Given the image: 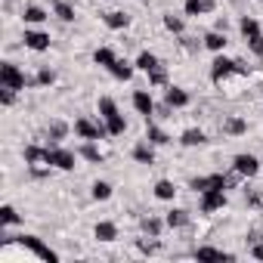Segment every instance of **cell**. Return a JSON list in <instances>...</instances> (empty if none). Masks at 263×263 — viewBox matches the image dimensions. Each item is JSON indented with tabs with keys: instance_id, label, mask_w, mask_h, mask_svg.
<instances>
[{
	"instance_id": "obj_1",
	"label": "cell",
	"mask_w": 263,
	"mask_h": 263,
	"mask_svg": "<svg viewBox=\"0 0 263 263\" xmlns=\"http://www.w3.org/2000/svg\"><path fill=\"white\" fill-rule=\"evenodd\" d=\"M99 115L105 118V127H108L111 137H121L124 130H127V124H124V118H121V111H118V105H115L111 96H102L99 99Z\"/></svg>"
},
{
	"instance_id": "obj_2",
	"label": "cell",
	"mask_w": 263,
	"mask_h": 263,
	"mask_svg": "<svg viewBox=\"0 0 263 263\" xmlns=\"http://www.w3.org/2000/svg\"><path fill=\"white\" fill-rule=\"evenodd\" d=\"M238 28H241V34H245V41H248L251 53H254V56H263V31H260V22H257V19H251V16H241Z\"/></svg>"
},
{
	"instance_id": "obj_3",
	"label": "cell",
	"mask_w": 263,
	"mask_h": 263,
	"mask_svg": "<svg viewBox=\"0 0 263 263\" xmlns=\"http://www.w3.org/2000/svg\"><path fill=\"white\" fill-rule=\"evenodd\" d=\"M0 84H4V87H10V90H25L28 78H25V71H22L19 65H13V62H4V65H0Z\"/></svg>"
},
{
	"instance_id": "obj_4",
	"label": "cell",
	"mask_w": 263,
	"mask_h": 263,
	"mask_svg": "<svg viewBox=\"0 0 263 263\" xmlns=\"http://www.w3.org/2000/svg\"><path fill=\"white\" fill-rule=\"evenodd\" d=\"M195 192H208V189H235V177H223V174H211V177H195L192 180Z\"/></svg>"
},
{
	"instance_id": "obj_5",
	"label": "cell",
	"mask_w": 263,
	"mask_h": 263,
	"mask_svg": "<svg viewBox=\"0 0 263 263\" xmlns=\"http://www.w3.org/2000/svg\"><path fill=\"white\" fill-rule=\"evenodd\" d=\"M16 241H19L22 248H28L31 254H37L41 260H50V263H56V260H59V254H56L53 248H47V245H44V241H41L37 235H19Z\"/></svg>"
},
{
	"instance_id": "obj_6",
	"label": "cell",
	"mask_w": 263,
	"mask_h": 263,
	"mask_svg": "<svg viewBox=\"0 0 263 263\" xmlns=\"http://www.w3.org/2000/svg\"><path fill=\"white\" fill-rule=\"evenodd\" d=\"M74 134H78L81 140H90V143H96V140H102V137L108 134V127H102V124H93V121H87V118H78V121H74Z\"/></svg>"
},
{
	"instance_id": "obj_7",
	"label": "cell",
	"mask_w": 263,
	"mask_h": 263,
	"mask_svg": "<svg viewBox=\"0 0 263 263\" xmlns=\"http://www.w3.org/2000/svg\"><path fill=\"white\" fill-rule=\"evenodd\" d=\"M50 164H53V167H59V171H74L78 158H74V152L53 146V149H50Z\"/></svg>"
},
{
	"instance_id": "obj_8",
	"label": "cell",
	"mask_w": 263,
	"mask_h": 263,
	"mask_svg": "<svg viewBox=\"0 0 263 263\" xmlns=\"http://www.w3.org/2000/svg\"><path fill=\"white\" fill-rule=\"evenodd\" d=\"M223 204H226V189H208V192H201V211L204 214H214Z\"/></svg>"
},
{
	"instance_id": "obj_9",
	"label": "cell",
	"mask_w": 263,
	"mask_h": 263,
	"mask_svg": "<svg viewBox=\"0 0 263 263\" xmlns=\"http://www.w3.org/2000/svg\"><path fill=\"white\" fill-rule=\"evenodd\" d=\"M260 164H263V161H257L254 155H235V161H232V167H235L238 177H257Z\"/></svg>"
},
{
	"instance_id": "obj_10",
	"label": "cell",
	"mask_w": 263,
	"mask_h": 263,
	"mask_svg": "<svg viewBox=\"0 0 263 263\" xmlns=\"http://www.w3.org/2000/svg\"><path fill=\"white\" fill-rule=\"evenodd\" d=\"M25 47L34 50V53H44V50H50V34H44V31H25Z\"/></svg>"
},
{
	"instance_id": "obj_11",
	"label": "cell",
	"mask_w": 263,
	"mask_h": 263,
	"mask_svg": "<svg viewBox=\"0 0 263 263\" xmlns=\"http://www.w3.org/2000/svg\"><path fill=\"white\" fill-rule=\"evenodd\" d=\"M232 71H235V59H226V56H217V59H214V68H211V78H214V81L220 84V81H223L226 74H232Z\"/></svg>"
},
{
	"instance_id": "obj_12",
	"label": "cell",
	"mask_w": 263,
	"mask_h": 263,
	"mask_svg": "<svg viewBox=\"0 0 263 263\" xmlns=\"http://www.w3.org/2000/svg\"><path fill=\"white\" fill-rule=\"evenodd\" d=\"M134 108L140 111V115H155V102H152V96H149V90H137L134 93Z\"/></svg>"
},
{
	"instance_id": "obj_13",
	"label": "cell",
	"mask_w": 263,
	"mask_h": 263,
	"mask_svg": "<svg viewBox=\"0 0 263 263\" xmlns=\"http://www.w3.org/2000/svg\"><path fill=\"white\" fill-rule=\"evenodd\" d=\"M217 7V0H186V16H204Z\"/></svg>"
},
{
	"instance_id": "obj_14",
	"label": "cell",
	"mask_w": 263,
	"mask_h": 263,
	"mask_svg": "<svg viewBox=\"0 0 263 263\" xmlns=\"http://www.w3.org/2000/svg\"><path fill=\"white\" fill-rule=\"evenodd\" d=\"M180 143H183V146H204V143H208V137H204V130H198V127H189V130H183Z\"/></svg>"
},
{
	"instance_id": "obj_15",
	"label": "cell",
	"mask_w": 263,
	"mask_h": 263,
	"mask_svg": "<svg viewBox=\"0 0 263 263\" xmlns=\"http://www.w3.org/2000/svg\"><path fill=\"white\" fill-rule=\"evenodd\" d=\"M134 158H137L140 164H152V161H155L152 143H149V140H146V143H137V146H134Z\"/></svg>"
},
{
	"instance_id": "obj_16",
	"label": "cell",
	"mask_w": 263,
	"mask_h": 263,
	"mask_svg": "<svg viewBox=\"0 0 263 263\" xmlns=\"http://www.w3.org/2000/svg\"><path fill=\"white\" fill-rule=\"evenodd\" d=\"M25 161H28V164H41V161H44V164H50V149L28 146V149H25ZM50 167H53V164H50Z\"/></svg>"
},
{
	"instance_id": "obj_17",
	"label": "cell",
	"mask_w": 263,
	"mask_h": 263,
	"mask_svg": "<svg viewBox=\"0 0 263 263\" xmlns=\"http://www.w3.org/2000/svg\"><path fill=\"white\" fill-rule=\"evenodd\" d=\"M93 235H96L99 241H115V238H118V226H115V223H108V220H102V223H96Z\"/></svg>"
},
{
	"instance_id": "obj_18",
	"label": "cell",
	"mask_w": 263,
	"mask_h": 263,
	"mask_svg": "<svg viewBox=\"0 0 263 263\" xmlns=\"http://www.w3.org/2000/svg\"><path fill=\"white\" fill-rule=\"evenodd\" d=\"M195 257H198V260H235L229 251H220V248H198Z\"/></svg>"
},
{
	"instance_id": "obj_19",
	"label": "cell",
	"mask_w": 263,
	"mask_h": 263,
	"mask_svg": "<svg viewBox=\"0 0 263 263\" xmlns=\"http://www.w3.org/2000/svg\"><path fill=\"white\" fill-rule=\"evenodd\" d=\"M167 102H171L174 108H186V105H189V93H186L183 87H171V90H167Z\"/></svg>"
},
{
	"instance_id": "obj_20",
	"label": "cell",
	"mask_w": 263,
	"mask_h": 263,
	"mask_svg": "<svg viewBox=\"0 0 263 263\" xmlns=\"http://www.w3.org/2000/svg\"><path fill=\"white\" fill-rule=\"evenodd\" d=\"M174 195H177V186H174L171 180H158V183H155V198H161V201H174Z\"/></svg>"
},
{
	"instance_id": "obj_21",
	"label": "cell",
	"mask_w": 263,
	"mask_h": 263,
	"mask_svg": "<svg viewBox=\"0 0 263 263\" xmlns=\"http://www.w3.org/2000/svg\"><path fill=\"white\" fill-rule=\"evenodd\" d=\"M164 223H167L171 229H180V226H186V223H189V211H183V208H174V211L164 217Z\"/></svg>"
},
{
	"instance_id": "obj_22",
	"label": "cell",
	"mask_w": 263,
	"mask_h": 263,
	"mask_svg": "<svg viewBox=\"0 0 263 263\" xmlns=\"http://www.w3.org/2000/svg\"><path fill=\"white\" fill-rule=\"evenodd\" d=\"M118 81H130V78H134V65H130V62H124V59H115V65L108 68Z\"/></svg>"
},
{
	"instance_id": "obj_23",
	"label": "cell",
	"mask_w": 263,
	"mask_h": 263,
	"mask_svg": "<svg viewBox=\"0 0 263 263\" xmlns=\"http://www.w3.org/2000/svg\"><path fill=\"white\" fill-rule=\"evenodd\" d=\"M204 47L214 50V53H223V47H226V34H220V31H208V34H204Z\"/></svg>"
},
{
	"instance_id": "obj_24",
	"label": "cell",
	"mask_w": 263,
	"mask_h": 263,
	"mask_svg": "<svg viewBox=\"0 0 263 263\" xmlns=\"http://www.w3.org/2000/svg\"><path fill=\"white\" fill-rule=\"evenodd\" d=\"M146 140H149L152 146H164V143H171V137L164 134L161 127H155V124H149V130H146Z\"/></svg>"
},
{
	"instance_id": "obj_25",
	"label": "cell",
	"mask_w": 263,
	"mask_h": 263,
	"mask_svg": "<svg viewBox=\"0 0 263 263\" xmlns=\"http://www.w3.org/2000/svg\"><path fill=\"white\" fill-rule=\"evenodd\" d=\"M102 19H105V25H108V28H115V31H121V28H127V25H130V16H124V13H105Z\"/></svg>"
},
{
	"instance_id": "obj_26",
	"label": "cell",
	"mask_w": 263,
	"mask_h": 263,
	"mask_svg": "<svg viewBox=\"0 0 263 263\" xmlns=\"http://www.w3.org/2000/svg\"><path fill=\"white\" fill-rule=\"evenodd\" d=\"M115 59H118V56H115L108 47H99V50L93 53V62H96V65H102V68H111V65H115Z\"/></svg>"
},
{
	"instance_id": "obj_27",
	"label": "cell",
	"mask_w": 263,
	"mask_h": 263,
	"mask_svg": "<svg viewBox=\"0 0 263 263\" xmlns=\"http://www.w3.org/2000/svg\"><path fill=\"white\" fill-rule=\"evenodd\" d=\"M223 130H226V134H232V137H241L245 130H248V124H245L241 118H226V121H223Z\"/></svg>"
},
{
	"instance_id": "obj_28",
	"label": "cell",
	"mask_w": 263,
	"mask_h": 263,
	"mask_svg": "<svg viewBox=\"0 0 263 263\" xmlns=\"http://www.w3.org/2000/svg\"><path fill=\"white\" fill-rule=\"evenodd\" d=\"M158 65H161V62H158L149 50H143V53L137 56V68H143V71H152V68H158Z\"/></svg>"
},
{
	"instance_id": "obj_29",
	"label": "cell",
	"mask_w": 263,
	"mask_h": 263,
	"mask_svg": "<svg viewBox=\"0 0 263 263\" xmlns=\"http://www.w3.org/2000/svg\"><path fill=\"white\" fill-rule=\"evenodd\" d=\"M53 13H56L62 22H71V19H74V10L65 4V0H56V4H53Z\"/></svg>"
},
{
	"instance_id": "obj_30",
	"label": "cell",
	"mask_w": 263,
	"mask_h": 263,
	"mask_svg": "<svg viewBox=\"0 0 263 263\" xmlns=\"http://www.w3.org/2000/svg\"><path fill=\"white\" fill-rule=\"evenodd\" d=\"M22 19H25V22H31V25H37V22H44V19H47V13H44L41 7H25Z\"/></svg>"
},
{
	"instance_id": "obj_31",
	"label": "cell",
	"mask_w": 263,
	"mask_h": 263,
	"mask_svg": "<svg viewBox=\"0 0 263 263\" xmlns=\"http://www.w3.org/2000/svg\"><path fill=\"white\" fill-rule=\"evenodd\" d=\"M93 198H96V201L111 198V186H108V183H102V180H96V183H93Z\"/></svg>"
},
{
	"instance_id": "obj_32",
	"label": "cell",
	"mask_w": 263,
	"mask_h": 263,
	"mask_svg": "<svg viewBox=\"0 0 263 263\" xmlns=\"http://www.w3.org/2000/svg\"><path fill=\"white\" fill-rule=\"evenodd\" d=\"M143 232L152 235V238H158V232H161V220H158V217H146V220H143Z\"/></svg>"
},
{
	"instance_id": "obj_33",
	"label": "cell",
	"mask_w": 263,
	"mask_h": 263,
	"mask_svg": "<svg viewBox=\"0 0 263 263\" xmlns=\"http://www.w3.org/2000/svg\"><path fill=\"white\" fill-rule=\"evenodd\" d=\"M0 220H4V226H13V223H19V214H16V208H13V204H4V208H0Z\"/></svg>"
},
{
	"instance_id": "obj_34",
	"label": "cell",
	"mask_w": 263,
	"mask_h": 263,
	"mask_svg": "<svg viewBox=\"0 0 263 263\" xmlns=\"http://www.w3.org/2000/svg\"><path fill=\"white\" fill-rule=\"evenodd\" d=\"M65 134H68V127H65L62 121H53V124H50V137H53V143H59Z\"/></svg>"
},
{
	"instance_id": "obj_35",
	"label": "cell",
	"mask_w": 263,
	"mask_h": 263,
	"mask_svg": "<svg viewBox=\"0 0 263 263\" xmlns=\"http://www.w3.org/2000/svg\"><path fill=\"white\" fill-rule=\"evenodd\" d=\"M164 28L174 34H183V19L180 16H164Z\"/></svg>"
},
{
	"instance_id": "obj_36",
	"label": "cell",
	"mask_w": 263,
	"mask_h": 263,
	"mask_svg": "<svg viewBox=\"0 0 263 263\" xmlns=\"http://www.w3.org/2000/svg\"><path fill=\"white\" fill-rule=\"evenodd\" d=\"M149 78H152V84H155V87H161V84H167V71H164V65H158V68H152V71H149Z\"/></svg>"
},
{
	"instance_id": "obj_37",
	"label": "cell",
	"mask_w": 263,
	"mask_h": 263,
	"mask_svg": "<svg viewBox=\"0 0 263 263\" xmlns=\"http://www.w3.org/2000/svg\"><path fill=\"white\" fill-rule=\"evenodd\" d=\"M81 155H84L87 161H102V155H99L96 146H81Z\"/></svg>"
},
{
	"instance_id": "obj_38",
	"label": "cell",
	"mask_w": 263,
	"mask_h": 263,
	"mask_svg": "<svg viewBox=\"0 0 263 263\" xmlns=\"http://www.w3.org/2000/svg\"><path fill=\"white\" fill-rule=\"evenodd\" d=\"M53 81H56L53 68H41V71H37V84H53Z\"/></svg>"
},
{
	"instance_id": "obj_39",
	"label": "cell",
	"mask_w": 263,
	"mask_h": 263,
	"mask_svg": "<svg viewBox=\"0 0 263 263\" xmlns=\"http://www.w3.org/2000/svg\"><path fill=\"white\" fill-rule=\"evenodd\" d=\"M0 99H4V105H13V102H16V90L4 87V93H0Z\"/></svg>"
},
{
	"instance_id": "obj_40",
	"label": "cell",
	"mask_w": 263,
	"mask_h": 263,
	"mask_svg": "<svg viewBox=\"0 0 263 263\" xmlns=\"http://www.w3.org/2000/svg\"><path fill=\"white\" fill-rule=\"evenodd\" d=\"M140 251L143 254H155L158 251V241H140Z\"/></svg>"
},
{
	"instance_id": "obj_41",
	"label": "cell",
	"mask_w": 263,
	"mask_h": 263,
	"mask_svg": "<svg viewBox=\"0 0 263 263\" xmlns=\"http://www.w3.org/2000/svg\"><path fill=\"white\" fill-rule=\"evenodd\" d=\"M251 254H254L257 260H263V241H257V245H251Z\"/></svg>"
},
{
	"instance_id": "obj_42",
	"label": "cell",
	"mask_w": 263,
	"mask_h": 263,
	"mask_svg": "<svg viewBox=\"0 0 263 263\" xmlns=\"http://www.w3.org/2000/svg\"><path fill=\"white\" fill-rule=\"evenodd\" d=\"M257 241H263V232H251L248 235V245H257Z\"/></svg>"
},
{
	"instance_id": "obj_43",
	"label": "cell",
	"mask_w": 263,
	"mask_h": 263,
	"mask_svg": "<svg viewBox=\"0 0 263 263\" xmlns=\"http://www.w3.org/2000/svg\"><path fill=\"white\" fill-rule=\"evenodd\" d=\"M260 4H263V0H260Z\"/></svg>"
}]
</instances>
